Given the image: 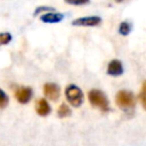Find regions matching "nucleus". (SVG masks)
<instances>
[{
    "label": "nucleus",
    "instance_id": "5",
    "mask_svg": "<svg viewBox=\"0 0 146 146\" xmlns=\"http://www.w3.org/2000/svg\"><path fill=\"white\" fill-rule=\"evenodd\" d=\"M43 94L50 100H57L60 96V88L58 84L52 82H47L43 86Z\"/></svg>",
    "mask_w": 146,
    "mask_h": 146
},
{
    "label": "nucleus",
    "instance_id": "11",
    "mask_svg": "<svg viewBox=\"0 0 146 146\" xmlns=\"http://www.w3.org/2000/svg\"><path fill=\"white\" fill-rule=\"evenodd\" d=\"M131 31V24L129 22H122L119 25V33L122 35H128Z\"/></svg>",
    "mask_w": 146,
    "mask_h": 146
},
{
    "label": "nucleus",
    "instance_id": "16",
    "mask_svg": "<svg viewBox=\"0 0 146 146\" xmlns=\"http://www.w3.org/2000/svg\"><path fill=\"white\" fill-rule=\"evenodd\" d=\"M139 100L144 107V110H146V96H143V95H139Z\"/></svg>",
    "mask_w": 146,
    "mask_h": 146
},
{
    "label": "nucleus",
    "instance_id": "13",
    "mask_svg": "<svg viewBox=\"0 0 146 146\" xmlns=\"http://www.w3.org/2000/svg\"><path fill=\"white\" fill-rule=\"evenodd\" d=\"M9 103V97L8 95L0 88V108H5Z\"/></svg>",
    "mask_w": 146,
    "mask_h": 146
},
{
    "label": "nucleus",
    "instance_id": "17",
    "mask_svg": "<svg viewBox=\"0 0 146 146\" xmlns=\"http://www.w3.org/2000/svg\"><path fill=\"white\" fill-rule=\"evenodd\" d=\"M139 95H143V96H146V80L143 82V86H141V91Z\"/></svg>",
    "mask_w": 146,
    "mask_h": 146
},
{
    "label": "nucleus",
    "instance_id": "2",
    "mask_svg": "<svg viewBox=\"0 0 146 146\" xmlns=\"http://www.w3.org/2000/svg\"><path fill=\"white\" fill-rule=\"evenodd\" d=\"M115 104L124 110L133 108L136 105L135 95L129 90H120L115 95Z\"/></svg>",
    "mask_w": 146,
    "mask_h": 146
},
{
    "label": "nucleus",
    "instance_id": "14",
    "mask_svg": "<svg viewBox=\"0 0 146 146\" xmlns=\"http://www.w3.org/2000/svg\"><path fill=\"white\" fill-rule=\"evenodd\" d=\"M52 9H54L52 7H48V6H40V7L35 8V10H34V15H38V14H40L41 11H47V10H52Z\"/></svg>",
    "mask_w": 146,
    "mask_h": 146
},
{
    "label": "nucleus",
    "instance_id": "15",
    "mask_svg": "<svg viewBox=\"0 0 146 146\" xmlns=\"http://www.w3.org/2000/svg\"><path fill=\"white\" fill-rule=\"evenodd\" d=\"M67 3H70V5H87L89 1L88 0H80V1H66Z\"/></svg>",
    "mask_w": 146,
    "mask_h": 146
},
{
    "label": "nucleus",
    "instance_id": "12",
    "mask_svg": "<svg viewBox=\"0 0 146 146\" xmlns=\"http://www.w3.org/2000/svg\"><path fill=\"white\" fill-rule=\"evenodd\" d=\"M11 39H13V36L9 32H1L0 33V46L8 44L11 41Z\"/></svg>",
    "mask_w": 146,
    "mask_h": 146
},
{
    "label": "nucleus",
    "instance_id": "4",
    "mask_svg": "<svg viewBox=\"0 0 146 146\" xmlns=\"http://www.w3.org/2000/svg\"><path fill=\"white\" fill-rule=\"evenodd\" d=\"M33 90L31 87H18L15 90V98L19 104H27L32 98Z\"/></svg>",
    "mask_w": 146,
    "mask_h": 146
},
{
    "label": "nucleus",
    "instance_id": "7",
    "mask_svg": "<svg viewBox=\"0 0 146 146\" xmlns=\"http://www.w3.org/2000/svg\"><path fill=\"white\" fill-rule=\"evenodd\" d=\"M35 112L40 116H47L51 112V107L46 98H38L35 102Z\"/></svg>",
    "mask_w": 146,
    "mask_h": 146
},
{
    "label": "nucleus",
    "instance_id": "6",
    "mask_svg": "<svg viewBox=\"0 0 146 146\" xmlns=\"http://www.w3.org/2000/svg\"><path fill=\"white\" fill-rule=\"evenodd\" d=\"M102 18L99 16H86V17H79L72 22V25L75 26H96L100 24Z\"/></svg>",
    "mask_w": 146,
    "mask_h": 146
},
{
    "label": "nucleus",
    "instance_id": "9",
    "mask_svg": "<svg viewBox=\"0 0 146 146\" xmlns=\"http://www.w3.org/2000/svg\"><path fill=\"white\" fill-rule=\"evenodd\" d=\"M64 15L60 13H47L40 16V19L43 23H58L63 21Z\"/></svg>",
    "mask_w": 146,
    "mask_h": 146
},
{
    "label": "nucleus",
    "instance_id": "8",
    "mask_svg": "<svg viewBox=\"0 0 146 146\" xmlns=\"http://www.w3.org/2000/svg\"><path fill=\"white\" fill-rule=\"evenodd\" d=\"M123 73L122 62L119 59H112L107 65V74L112 76H119Z\"/></svg>",
    "mask_w": 146,
    "mask_h": 146
},
{
    "label": "nucleus",
    "instance_id": "10",
    "mask_svg": "<svg viewBox=\"0 0 146 146\" xmlns=\"http://www.w3.org/2000/svg\"><path fill=\"white\" fill-rule=\"evenodd\" d=\"M71 108L66 105V104H60L59 105V107H58V110H57V115L59 116V117H67V116H70L71 115Z\"/></svg>",
    "mask_w": 146,
    "mask_h": 146
},
{
    "label": "nucleus",
    "instance_id": "1",
    "mask_svg": "<svg viewBox=\"0 0 146 146\" xmlns=\"http://www.w3.org/2000/svg\"><path fill=\"white\" fill-rule=\"evenodd\" d=\"M88 99L91 105L98 107L99 110L107 112L110 111V103L106 95L99 89H91L88 91Z\"/></svg>",
    "mask_w": 146,
    "mask_h": 146
},
{
    "label": "nucleus",
    "instance_id": "3",
    "mask_svg": "<svg viewBox=\"0 0 146 146\" xmlns=\"http://www.w3.org/2000/svg\"><path fill=\"white\" fill-rule=\"evenodd\" d=\"M65 96L68 103L74 107L80 106L83 102V94L81 89L75 84H68L65 88Z\"/></svg>",
    "mask_w": 146,
    "mask_h": 146
}]
</instances>
